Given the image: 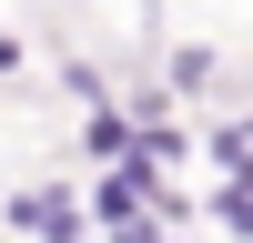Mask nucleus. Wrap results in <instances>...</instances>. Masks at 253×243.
I'll list each match as a JSON object with an SVG mask.
<instances>
[{
  "label": "nucleus",
  "instance_id": "obj_1",
  "mask_svg": "<svg viewBox=\"0 0 253 243\" xmlns=\"http://www.w3.org/2000/svg\"><path fill=\"white\" fill-rule=\"evenodd\" d=\"M20 223H31V233H71V202L41 193V202H20Z\"/></svg>",
  "mask_w": 253,
  "mask_h": 243
},
{
  "label": "nucleus",
  "instance_id": "obj_2",
  "mask_svg": "<svg viewBox=\"0 0 253 243\" xmlns=\"http://www.w3.org/2000/svg\"><path fill=\"white\" fill-rule=\"evenodd\" d=\"M223 213H233V223H243V233H253V172L233 182V202H223Z\"/></svg>",
  "mask_w": 253,
  "mask_h": 243
}]
</instances>
